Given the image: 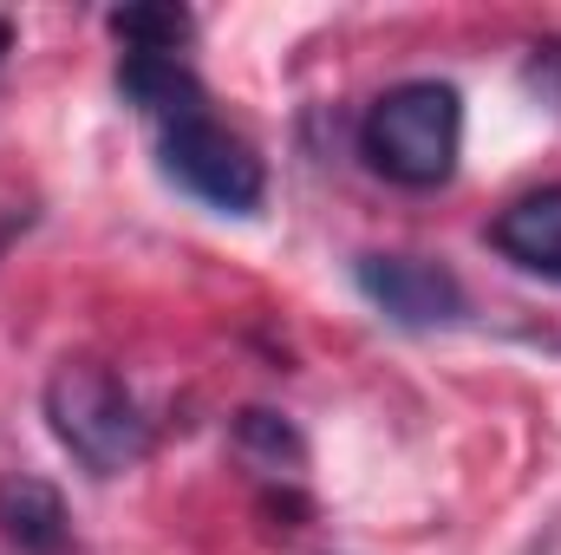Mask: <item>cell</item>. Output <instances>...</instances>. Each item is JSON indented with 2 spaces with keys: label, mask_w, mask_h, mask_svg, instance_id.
<instances>
[{
  "label": "cell",
  "mask_w": 561,
  "mask_h": 555,
  "mask_svg": "<svg viewBox=\"0 0 561 555\" xmlns=\"http://www.w3.org/2000/svg\"><path fill=\"white\" fill-rule=\"evenodd\" d=\"M457 144H463V99L444 79H405V86L379 92L359 125V157L386 183H405V190L450 183Z\"/></svg>",
  "instance_id": "6da1fadb"
},
{
  "label": "cell",
  "mask_w": 561,
  "mask_h": 555,
  "mask_svg": "<svg viewBox=\"0 0 561 555\" xmlns=\"http://www.w3.org/2000/svg\"><path fill=\"white\" fill-rule=\"evenodd\" d=\"M46 424L92 477H118L150 451V418L138 412L131 386L99 360H66L46 380Z\"/></svg>",
  "instance_id": "7a4b0ae2"
},
{
  "label": "cell",
  "mask_w": 561,
  "mask_h": 555,
  "mask_svg": "<svg viewBox=\"0 0 561 555\" xmlns=\"http://www.w3.org/2000/svg\"><path fill=\"white\" fill-rule=\"evenodd\" d=\"M163 170L190 196H203V203H216L229 216H255L262 196H268V170H262L255 144L236 138L229 125H216L209 112L163 125Z\"/></svg>",
  "instance_id": "3957f363"
},
{
  "label": "cell",
  "mask_w": 561,
  "mask_h": 555,
  "mask_svg": "<svg viewBox=\"0 0 561 555\" xmlns=\"http://www.w3.org/2000/svg\"><path fill=\"white\" fill-rule=\"evenodd\" d=\"M353 281L399 327H450V320H463V287H457V275L444 262H424V256H359Z\"/></svg>",
  "instance_id": "277c9868"
},
{
  "label": "cell",
  "mask_w": 561,
  "mask_h": 555,
  "mask_svg": "<svg viewBox=\"0 0 561 555\" xmlns=\"http://www.w3.org/2000/svg\"><path fill=\"white\" fill-rule=\"evenodd\" d=\"M0 536L20 555H66V536H72L66 497H59L46 477L7 471V477H0Z\"/></svg>",
  "instance_id": "5b68a950"
},
{
  "label": "cell",
  "mask_w": 561,
  "mask_h": 555,
  "mask_svg": "<svg viewBox=\"0 0 561 555\" xmlns=\"http://www.w3.org/2000/svg\"><path fill=\"white\" fill-rule=\"evenodd\" d=\"M490 242H496L516 269H529V275H561V183L516 196V203L490 223Z\"/></svg>",
  "instance_id": "8992f818"
},
{
  "label": "cell",
  "mask_w": 561,
  "mask_h": 555,
  "mask_svg": "<svg viewBox=\"0 0 561 555\" xmlns=\"http://www.w3.org/2000/svg\"><path fill=\"white\" fill-rule=\"evenodd\" d=\"M118 92L157 125H176V118L203 112V79L170 53H125L118 59Z\"/></svg>",
  "instance_id": "52a82bcc"
},
{
  "label": "cell",
  "mask_w": 561,
  "mask_h": 555,
  "mask_svg": "<svg viewBox=\"0 0 561 555\" xmlns=\"http://www.w3.org/2000/svg\"><path fill=\"white\" fill-rule=\"evenodd\" d=\"M105 26H112V39H125V53H170V59H176V46L196 33V20H190L176 0L112 7V13H105Z\"/></svg>",
  "instance_id": "ba28073f"
},
{
  "label": "cell",
  "mask_w": 561,
  "mask_h": 555,
  "mask_svg": "<svg viewBox=\"0 0 561 555\" xmlns=\"http://www.w3.org/2000/svg\"><path fill=\"white\" fill-rule=\"evenodd\" d=\"M236 444L262 464V471H275V477H294L300 471V457H307V444H300V431L287 424V418H275V412H242L236 418Z\"/></svg>",
  "instance_id": "9c48e42d"
},
{
  "label": "cell",
  "mask_w": 561,
  "mask_h": 555,
  "mask_svg": "<svg viewBox=\"0 0 561 555\" xmlns=\"http://www.w3.org/2000/svg\"><path fill=\"white\" fill-rule=\"evenodd\" d=\"M20 229H26V209H7V216H0V249H7Z\"/></svg>",
  "instance_id": "30bf717a"
},
{
  "label": "cell",
  "mask_w": 561,
  "mask_h": 555,
  "mask_svg": "<svg viewBox=\"0 0 561 555\" xmlns=\"http://www.w3.org/2000/svg\"><path fill=\"white\" fill-rule=\"evenodd\" d=\"M13 53V20H0V59Z\"/></svg>",
  "instance_id": "8fae6325"
}]
</instances>
